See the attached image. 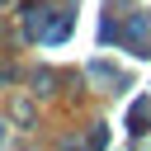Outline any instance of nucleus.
<instances>
[{"label":"nucleus","mask_w":151,"mask_h":151,"mask_svg":"<svg viewBox=\"0 0 151 151\" xmlns=\"http://www.w3.org/2000/svg\"><path fill=\"white\" fill-rule=\"evenodd\" d=\"M127 123H132V132H142V123H146V104H137V109H132V118H127Z\"/></svg>","instance_id":"obj_1"}]
</instances>
